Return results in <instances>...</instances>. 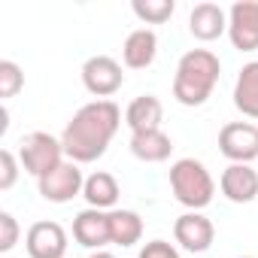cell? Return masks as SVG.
<instances>
[{"label": "cell", "instance_id": "cell-1", "mask_svg": "<svg viewBox=\"0 0 258 258\" xmlns=\"http://www.w3.org/2000/svg\"><path fill=\"white\" fill-rule=\"evenodd\" d=\"M121 124V109L112 100H91L82 109H76V115L67 121L64 134H61V146L64 155L73 164H91L97 161L109 140L115 137Z\"/></svg>", "mask_w": 258, "mask_h": 258}, {"label": "cell", "instance_id": "cell-2", "mask_svg": "<svg viewBox=\"0 0 258 258\" xmlns=\"http://www.w3.org/2000/svg\"><path fill=\"white\" fill-rule=\"evenodd\" d=\"M222 64L210 49H191L179 58L176 76H173V97L182 106H201L210 100L216 82H219Z\"/></svg>", "mask_w": 258, "mask_h": 258}, {"label": "cell", "instance_id": "cell-3", "mask_svg": "<svg viewBox=\"0 0 258 258\" xmlns=\"http://www.w3.org/2000/svg\"><path fill=\"white\" fill-rule=\"evenodd\" d=\"M170 188H173V198L191 213H201L204 207H210L216 195V182L210 170L195 158H179L170 167Z\"/></svg>", "mask_w": 258, "mask_h": 258}, {"label": "cell", "instance_id": "cell-4", "mask_svg": "<svg viewBox=\"0 0 258 258\" xmlns=\"http://www.w3.org/2000/svg\"><path fill=\"white\" fill-rule=\"evenodd\" d=\"M19 161H22L25 173L40 179L64 161V146H61V140H55L46 131H31L19 143Z\"/></svg>", "mask_w": 258, "mask_h": 258}, {"label": "cell", "instance_id": "cell-5", "mask_svg": "<svg viewBox=\"0 0 258 258\" xmlns=\"http://www.w3.org/2000/svg\"><path fill=\"white\" fill-rule=\"evenodd\" d=\"M37 188H40V195H43L49 204H70L73 198L82 195V188H85V176H82L79 164H73V161H61L58 167H52L46 176L37 179Z\"/></svg>", "mask_w": 258, "mask_h": 258}, {"label": "cell", "instance_id": "cell-6", "mask_svg": "<svg viewBox=\"0 0 258 258\" xmlns=\"http://www.w3.org/2000/svg\"><path fill=\"white\" fill-rule=\"evenodd\" d=\"M219 152L231 164H249L258 158V127L249 121H228L219 131Z\"/></svg>", "mask_w": 258, "mask_h": 258}, {"label": "cell", "instance_id": "cell-7", "mask_svg": "<svg viewBox=\"0 0 258 258\" xmlns=\"http://www.w3.org/2000/svg\"><path fill=\"white\" fill-rule=\"evenodd\" d=\"M82 85L94 94V97H112L121 85H124V73L121 64L109 55H94L82 64Z\"/></svg>", "mask_w": 258, "mask_h": 258}, {"label": "cell", "instance_id": "cell-8", "mask_svg": "<svg viewBox=\"0 0 258 258\" xmlns=\"http://www.w3.org/2000/svg\"><path fill=\"white\" fill-rule=\"evenodd\" d=\"M228 37L237 52L258 49V0H237L228 10Z\"/></svg>", "mask_w": 258, "mask_h": 258}, {"label": "cell", "instance_id": "cell-9", "mask_svg": "<svg viewBox=\"0 0 258 258\" xmlns=\"http://www.w3.org/2000/svg\"><path fill=\"white\" fill-rule=\"evenodd\" d=\"M173 237H176V243L185 249V252H195V255H201V252H207L210 246H213V240H216V228H213V222L204 216V213H182L176 222H173Z\"/></svg>", "mask_w": 258, "mask_h": 258}, {"label": "cell", "instance_id": "cell-10", "mask_svg": "<svg viewBox=\"0 0 258 258\" xmlns=\"http://www.w3.org/2000/svg\"><path fill=\"white\" fill-rule=\"evenodd\" d=\"M31 258H64L67 255V231L58 222H34L25 237Z\"/></svg>", "mask_w": 258, "mask_h": 258}, {"label": "cell", "instance_id": "cell-11", "mask_svg": "<svg viewBox=\"0 0 258 258\" xmlns=\"http://www.w3.org/2000/svg\"><path fill=\"white\" fill-rule=\"evenodd\" d=\"M73 240L85 249H103L109 240V213L103 210H82L76 219H73Z\"/></svg>", "mask_w": 258, "mask_h": 258}, {"label": "cell", "instance_id": "cell-12", "mask_svg": "<svg viewBox=\"0 0 258 258\" xmlns=\"http://www.w3.org/2000/svg\"><path fill=\"white\" fill-rule=\"evenodd\" d=\"M219 188L231 204H252L258 198V173L249 164H228L219 179Z\"/></svg>", "mask_w": 258, "mask_h": 258}, {"label": "cell", "instance_id": "cell-13", "mask_svg": "<svg viewBox=\"0 0 258 258\" xmlns=\"http://www.w3.org/2000/svg\"><path fill=\"white\" fill-rule=\"evenodd\" d=\"M188 31L201 43H213L228 31V13L219 4H198L188 16Z\"/></svg>", "mask_w": 258, "mask_h": 258}, {"label": "cell", "instance_id": "cell-14", "mask_svg": "<svg viewBox=\"0 0 258 258\" xmlns=\"http://www.w3.org/2000/svg\"><path fill=\"white\" fill-rule=\"evenodd\" d=\"M161 118H164V106L155 94H140L127 103L124 109V124L131 127V134H140V131H158L161 127Z\"/></svg>", "mask_w": 258, "mask_h": 258}, {"label": "cell", "instance_id": "cell-15", "mask_svg": "<svg viewBox=\"0 0 258 258\" xmlns=\"http://www.w3.org/2000/svg\"><path fill=\"white\" fill-rule=\"evenodd\" d=\"M155 55H158V37L149 28L131 31L127 40H124V46H121V61L131 70H146L155 61Z\"/></svg>", "mask_w": 258, "mask_h": 258}, {"label": "cell", "instance_id": "cell-16", "mask_svg": "<svg viewBox=\"0 0 258 258\" xmlns=\"http://www.w3.org/2000/svg\"><path fill=\"white\" fill-rule=\"evenodd\" d=\"M131 152L146 164H161V161L170 158L173 143L161 127L158 131H140V134H131Z\"/></svg>", "mask_w": 258, "mask_h": 258}, {"label": "cell", "instance_id": "cell-17", "mask_svg": "<svg viewBox=\"0 0 258 258\" xmlns=\"http://www.w3.org/2000/svg\"><path fill=\"white\" fill-rule=\"evenodd\" d=\"M234 106L246 118H258V61L243 64L234 82Z\"/></svg>", "mask_w": 258, "mask_h": 258}, {"label": "cell", "instance_id": "cell-18", "mask_svg": "<svg viewBox=\"0 0 258 258\" xmlns=\"http://www.w3.org/2000/svg\"><path fill=\"white\" fill-rule=\"evenodd\" d=\"M82 198L88 201L91 210H112L115 201H118V182H115V176L106 173V170H97V173L85 176Z\"/></svg>", "mask_w": 258, "mask_h": 258}, {"label": "cell", "instance_id": "cell-19", "mask_svg": "<svg viewBox=\"0 0 258 258\" xmlns=\"http://www.w3.org/2000/svg\"><path fill=\"white\" fill-rule=\"evenodd\" d=\"M143 237V219L134 210H112L109 213V240L115 246H134Z\"/></svg>", "mask_w": 258, "mask_h": 258}, {"label": "cell", "instance_id": "cell-20", "mask_svg": "<svg viewBox=\"0 0 258 258\" xmlns=\"http://www.w3.org/2000/svg\"><path fill=\"white\" fill-rule=\"evenodd\" d=\"M131 10H134V16H137L140 22H146V25H161V22H167V19L173 16L176 4H173V0H134Z\"/></svg>", "mask_w": 258, "mask_h": 258}, {"label": "cell", "instance_id": "cell-21", "mask_svg": "<svg viewBox=\"0 0 258 258\" xmlns=\"http://www.w3.org/2000/svg\"><path fill=\"white\" fill-rule=\"evenodd\" d=\"M25 88V73L16 61H0V97L10 100Z\"/></svg>", "mask_w": 258, "mask_h": 258}, {"label": "cell", "instance_id": "cell-22", "mask_svg": "<svg viewBox=\"0 0 258 258\" xmlns=\"http://www.w3.org/2000/svg\"><path fill=\"white\" fill-rule=\"evenodd\" d=\"M19 155L13 149H0V191H10L19 179Z\"/></svg>", "mask_w": 258, "mask_h": 258}, {"label": "cell", "instance_id": "cell-23", "mask_svg": "<svg viewBox=\"0 0 258 258\" xmlns=\"http://www.w3.org/2000/svg\"><path fill=\"white\" fill-rule=\"evenodd\" d=\"M19 222L13 213H0V252H13L19 243Z\"/></svg>", "mask_w": 258, "mask_h": 258}, {"label": "cell", "instance_id": "cell-24", "mask_svg": "<svg viewBox=\"0 0 258 258\" xmlns=\"http://www.w3.org/2000/svg\"><path fill=\"white\" fill-rule=\"evenodd\" d=\"M137 258H179V252H176V246L167 243V240H152V243H146V246L140 249Z\"/></svg>", "mask_w": 258, "mask_h": 258}, {"label": "cell", "instance_id": "cell-25", "mask_svg": "<svg viewBox=\"0 0 258 258\" xmlns=\"http://www.w3.org/2000/svg\"><path fill=\"white\" fill-rule=\"evenodd\" d=\"M88 258H115V255H112V252H103V249H100V252H91Z\"/></svg>", "mask_w": 258, "mask_h": 258}]
</instances>
